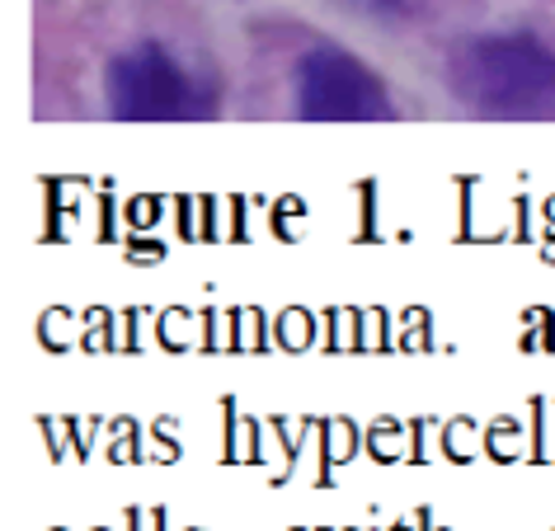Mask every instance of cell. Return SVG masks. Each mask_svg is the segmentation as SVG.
<instances>
[{"instance_id": "cell-1", "label": "cell", "mask_w": 555, "mask_h": 531, "mask_svg": "<svg viewBox=\"0 0 555 531\" xmlns=\"http://www.w3.org/2000/svg\"><path fill=\"white\" fill-rule=\"evenodd\" d=\"M456 94L485 118L555 114V52L527 34L470 38L452 62Z\"/></svg>"}, {"instance_id": "cell-2", "label": "cell", "mask_w": 555, "mask_h": 531, "mask_svg": "<svg viewBox=\"0 0 555 531\" xmlns=\"http://www.w3.org/2000/svg\"><path fill=\"white\" fill-rule=\"evenodd\" d=\"M108 108L128 122H160V118H203L212 108L198 80L179 66L170 52L146 43L114 62L108 72Z\"/></svg>"}, {"instance_id": "cell-3", "label": "cell", "mask_w": 555, "mask_h": 531, "mask_svg": "<svg viewBox=\"0 0 555 531\" xmlns=\"http://www.w3.org/2000/svg\"><path fill=\"white\" fill-rule=\"evenodd\" d=\"M297 108L315 122H382L391 118L382 80L339 48H315L297 72Z\"/></svg>"}]
</instances>
